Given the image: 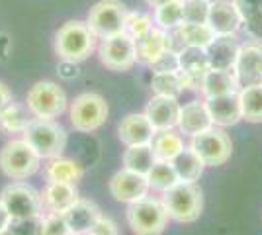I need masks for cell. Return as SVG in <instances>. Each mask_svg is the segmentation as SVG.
<instances>
[{
	"label": "cell",
	"mask_w": 262,
	"mask_h": 235,
	"mask_svg": "<svg viewBox=\"0 0 262 235\" xmlns=\"http://www.w3.org/2000/svg\"><path fill=\"white\" fill-rule=\"evenodd\" d=\"M96 49V35L86 22L69 20L55 34V53L63 63H80Z\"/></svg>",
	"instance_id": "obj_1"
},
{
	"label": "cell",
	"mask_w": 262,
	"mask_h": 235,
	"mask_svg": "<svg viewBox=\"0 0 262 235\" xmlns=\"http://www.w3.org/2000/svg\"><path fill=\"white\" fill-rule=\"evenodd\" d=\"M161 200L168 218L178 224H192L204 212V192L196 182L178 180L172 188L163 192Z\"/></svg>",
	"instance_id": "obj_2"
},
{
	"label": "cell",
	"mask_w": 262,
	"mask_h": 235,
	"mask_svg": "<svg viewBox=\"0 0 262 235\" xmlns=\"http://www.w3.org/2000/svg\"><path fill=\"white\" fill-rule=\"evenodd\" d=\"M22 137L35 149V153L41 159H53V157L63 155L67 147L65 127L55 120L32 118V122L24 130Z\"/></svg>",
	"instance_id": "obj_3"
},
{
	"label": "cell",
	"mask_w": 262,
	"mask_h": 235,
	"mask_svg": "<svg viewBox=\"0 0 262 235\" xmlns=\"http://www.w3.org/2000/svg\"><path fill=\"white\" fill-rule=\"evenodd\" d=\"M41 167V157L26 139H12L0 151V168L12 180H26Z\"/></svg>",
	"instance_id": "obj_4"
},
{
	"label": "cell",
	"mask_w": 262,
	"mask_h": 235,
	"mask_svg": "<svg viewBox=\"0 0 262 235\" xmlns=\"http://www.w3.org/2000/svg\"><path fill=\"white\" fill-rule=\"evenodd\" d=\"M125 218L135 235H161L170 220L163 200L149 198V196L129 204Z\"/></svg>",
	"instance_id": "obj_5"
},
{
	"label": "cell",
	"mask_w": 262,
	"mask_h": 235,
	"mask_svg": "<svg viewBox=\"0 0 262 235\" xmlns=\"http://www.w3.org/2000/svg\"><path fill=\"white\" fill-rule=\"evenodd\" d=\"M26 106L33 118L55 120L67 110V94L57 82L39 80L26 94Z\"/></svg>",
	"instance_id": "obj_6"
},
{
	"label": "cell",
	"mask_w": 262,
	"mask_h": 235,
	"mask_svg": "<svg viewBox=\"0 0 262 235\" xmlns=\"http://www.w3.org/2000/svg\"><path fill=\"white\" fill-rule=\"evenodd\" d=\"M108 104L96 92L78 94L69 108L71 125L80 134H90L100 130L108 120Z\"/></svg>",
	"instance_id": "obj_7"
},
{
	"label": "cell",
	"mask_w": 262,
	"mask_h": 235,
	"mask_svg": "<svg viewBox=\"0 0 262 235\" xmlns=\"http://www.w3.org/2000/svg\"><path fill=\"white\" fill-rule=\"evenodd\" d=\"M125 20H127V8L121 0H100L88 12V28L92 34L106 39L110 35L125 32Z\"/></svg>",
	"instance_id": "obj_8"
},
{
	"label": "cell",
	"mask_w": 262,
	"mask_h": 235,
	"mask_svg": "<svg viewBox=\"0 0 262 235\" xmlns=\"http://www.w3.org/2000/svg\"><path fill=\"white\" fill-rule=\"evenodd\" d=\"M0 202L4 204L6 212L12 220H26L43 216L41 194L26 182H12L0 192Z\"/></svg>",
	"instance_id": "obj_9"
},
{
	"label": "cell",
	"mask_w": 262,
	"mask_h": 235,
	"mask_svg": "<svg viewBox=\"0 0 262 235\" xmlns=\"http://www.w3.org/2000/svg\"><path fill=\"white\" fill-rule=\"evenodd\" d=\"M190 147L202 157L206 167H221V165H225L231 159V153H233L231 137L219 125H211L206 132L194 135L192 141H190Z\"/></svg>",
	"instance_id": "obj_10"
},
{
	"label": "cell",
	"mask_w": 262,
	"mask_h": 235,
	"mask_svg": "<svg viewBox=\"0 0 262 235\" xmlns=\"http://www.w3.org/2000/svg\"><path fill=\"white\" fill-rule=\"evenodd\" d=\"M98 57L100 63L106 69H110V71H116V73L129 71L137 63L135 39L129 34H125V32L110 35V37L100 41Z\"/></svg>",
	"instance_id": "obj_11"
},
{
	"label": "cell",
	"mask_w": 262,
	"mask_h": 235,
	"mask_svg": "<svg viewBox=\"0 0 262 235\" xmlns=\"http://www.w3.org/2000/svg\"><path fill=\"white\" fill-rule=\"evenodd\" d=\"M110 194L114 196V200L123 202V204H133L137 200H143L145 196H149V180L145 175L133 173L129 168H121L118 170L112 179H110Z\"/></svg>",
	"instance_id": "obj_12"
},
{
	"label": "cell",
	"mask_w": 262,
	"mask_h": 235,
	"mask_svg": "<svg viewBox=\"0 0 262 235\" xmlns=\"http://www.w3.org/2000/svg\"><path fill=\"white\" fill-rule=\"evenodd\" d=\"M155 135H157V130L145 112L127 114L125 118H121L118 125V137L125 147L153 143Z\"/></svg>",
	"instance_id": "obj_13"
},
{
	"label": "cell",
	"mask_w": 262,
	"mask_h": 235,
	"mask_svg": "<svg viewBox=\"0 0 262 235\" xmlns=\"http://www.w3.org/2000/svg\"><path fill=\"white\" fill-rule=\"evenodd\" d=\"M208 53L204 47H188L184 45L178 51V71L188 82V90H196L202 84V78L209 71Z\"/></svg>",
	"instance_id": "obj_14"
},
{
	"label": "cell",
	"mask_w": 262,
	"mask_h": 235,
	"mask_svg": "<svg viewBox=\"0 0 262 235\" xmlns=\"http://www.w3.org/2000/svg\"><path fill=\"white\" fill-rule=\"evenodd\" d=\"M208 26L215 35H235L243 26L241 14L233 0H211L208 12Z\"/></svg>",
	"instance_id": "obj_15"
},
{
	"label": "cell",
	"mask_w": 262,
	"mask_h": 235,
	"mask_svg": "<svg viewBox=\"0 0 262 235\" xmlns=\"http://www.w3.org/2000/svg\"><path fill=\"white\" fill-rule=\"evenodd\" d=\"M206 106H208L209 118H211L213 125L229 127V125H235V123H239L243 120L239 90L237 92H229V94H223V96L206 98Z\"/></svg>",
	"instance_id": "obj_16"
},
{
	"label": "cell",
	"mask_w": 262,
	"mask_h": 235,
	"mask_svg": "<svg viewBox=\"0 0 262 235\" xmlns=\"http://www.w3.org/2000/svg\"><path fill=\"white\" fill-rule=\"evenodd\" d=\"M39 194L43 213H65L80 198L77 184L71 182H47Z\"/></svg>",
	"instance_id": "obj_17"
},
{
	"label": "cell",
	"mask_w": 262,
	"mask_h": 235,
	"mask_svg": "<svg viewBox=\"0 0 262 235\" xmlns=\"http://www.w3.org/2000/svg\"><path fill=\"white\" fill-rule=\"evenodd\" d=\"M63 216H65L69 227H71V233L84 235L88 231H92L94 225L98 224V220L102 218V210L98 208L96 202L78 198Z\"/></svg>",
	"instance_id": "obj_18"
},
{
	"label": "cell",
	"mask_w": 262,
	"mask_h": 235,
	"mask_svg": "<svg viewBox=\"0 0 262 235\" xmlns=\"http://www.w3.org/2000/svg\"><path fill=\"white\" fill-rule=\"evenodd\" d=\"M147 118L151 120L157 132L163 130H176L178 125V116H180V104L178 98H170V96H159L155 94L149 100L147 108H145Z\"/></svg>",
	"instance_id": "obj_19"
},
{
	"label": "cell",
	"mask_w": 262,
	"mask_h": 235,
	"mask_svg": "<svg viewBox=\"0 0 262 235\" xmlns=\"http://www.w3.org/2000/svg\"><path fill=\"white\" fill-rule=\"evenodd\" d=\"M168 49H174V47L170 41V35L166 34L163 28H155L153 26L147 34L135 39V55H137V61L143 65L155 63Z\"/></svg>",
	"instance_id": "obj_20"
},
{
	"label": "cell",
	"mask_w": 262,
	"mask_h": 235,
	"mask_svg": "<svg viewBox=\"0 0 262 235\" xmlns=\"http://www.w3.org/2000/svg\"><path fill=\"white\" fill-rule=\"evenodd\" d=\"M211 125H213V122L209 118L206 100H194L184 104V106H180V116H178V125L176 127H178V132L182 135L194 137V135L206 132Z\"/></svg>",
	"instance_id": "obj_21"
},
{
	"label": "cell",
	"mask_w": 262,
	"mask_h": 235,
	"mask_svg": "<svg viewBox=\"0 0 262 235\" xmlns=\"http://www.w3.org/2000/svg\"><path fill=\"white\" fill-rule=\"evenodd\" d=\"M241 45L235 35H215V39L206 47L209 67L217 71H233Z\"/></svg>",
	"instance_id": "obj_22"
},
{
	"label": "cell",
	"mask_w": 262,
	"mask_h": 235,
	"mask_svg": "<svg viewBox=\"0 0 262 235\" xmlns=\"http://www.w3.org/2000/svg\"><path fill=\"white\" fill-rule=\"evenodd\" d=\"M43 175L47 182H71V184H78L82 180V177H84V168L75 159L59 155L53 157V159H47Z\"/></svg>",
	"instance_id": "obj_23"
},
{
	"label": "cell",
	"mask_w": 262,
	"mask_h": 235,
	"mask_svg": "<svg viewBox=\"0 0 262 235\" xmlns=\"http://www.w3.org/2000/svg\"><path fill=\"white\" fill-rule=\"evenodd\" d=\"M237 80L233 71H217V69H209L208 73L202 78L200 84V92L206 98H213V96H223L229 92H237Z\"/></svg>",
	"instance_id": "obj_24"
},
{
	"label": "cell",
	"mask_w": 262,
	"mask_h": 235,
	"mask_svg": "<svg viewBox=\"0 0 262 235\" xmlns=\"http://www.w3.org/2000/svg\"><path fill=\"white\" fill-rule=\"evenodd\" d=\"M170 163L174 167L178 179L184 180V182H196V180H200V177L204 175V168H206V163L202 161V157L198 155L190 145L184 147Z\"/></svg>",
	"instance_id": "obj_25"
},
{
	"label": "cell",
	"mask_w": 262,
	"mask_h": 235,
	"mask_svg": "<svg viewBox=\"0 0 262 235\" xmlns=\"http://www.w3.org/2000/svg\"><path fill=\"white\" fill-rule=\"evenodd\" d=\"M176 32V39H180L182 47H208L213 39H215V32L208 26V22L204 24H194V22H182Z\"/></svg>",
	"instance_id": "obj_26"
},
{
	"label": "cell",
	"mask_w": 262,
	"mask_h": 235,
	"mask_svg": "<svg viewBox=\"0 0 262 235\" xmlns=\"http://www.w3.org/2000/svg\"><path fill=\"white\" fill-rule=\"evenodd\" d=\"M121 163H123V168H129L133 173H139V175L147 177L149 170L157 163V157L153 153V145L147 143V145L125 147V151L121 155Z\"/></svg>",
	"instance_id": "obj_27"
},
{
	"label": "cell",
	"mask_w": 262,
	"mask_h": 235,
	"mask_svg": "<svg viewBox=\"0 0 262 235\" xmlns=\"http://www.w3.org/2000/svg\"><path fill=\"white\" fill-rule=\"evenodd\" d=\"M151 145H153V153H155V157H157V161H166V163H170V161L186 147L182 135L176 134L174 130L157 132Z\"/></svg>",
	"instance_id": "obj_28"
},
{
	"label": "cell",
	"mask_w": 262,
	"mask_h": 235,
	"mask_svg": "<svg viewBox=\"0 0 262 235\" xmlns=\"http://www.w3.org/2000/svg\"><path fill=\"white\" fill-rule=\"evenodd\" d=\"M233 4L237 6L249 35L262 41V0H233Z\"/></svg>",
	"instance_id": "obj_29"
},
{
	"label": "cell",
	"mask_w": 262,
	"mask_h": 235,
	"mask_svg": "<svg viewBox=\"0 0 262 235\" xmlns=\"http://www.w3.org/2000/svg\"><path fill=\"white\" fill-rule=\"evenodd\" d=\"M151 89L159 96L178 98L184 90H188V82H186V78L182 77L180 71H174V73H153Z\"/></svg>",
	"instance_id": "obj_30"
},
{
	"label": "cell",
	"mask_w": 262,
	"mask_h": 235,
	"mask_svg": "<svg viewBox=\"0 0 262 235\" xmlns=\"http://www.w3.org/2000/svg\"><path fill=\"white\" fill-rule=\"evenodd\" d=\"M243 120L251 123H262V84L239 90Z\"/></svg>",
	"instance_id": "obj_31"
},
{
	"label": "cell",
	"mask_w": 262,
	"mask_h": 235,
	"mask_svg": "<svg viewBox=\"0 0 262 235\" xmlns=\"http://www.w3.org/2000/svg\"><path fill=\"white\" fill-rule=\"evenodd\" d=\"M30 110L28 106L24 108L20 104L10 102L4 110H2V118H0V127L8 134H24V130L28 127V123L32 122L30 118Z\"/></svg>",
	"instance_id": "obj_32"
},
{
	"label": "cell",
	"mask_w": 262,
	"mask_h": 235,
	"mask_svg": "<svg viewBox=\"0 0 262 235\" xmlns=\"http://www.w3.org/2000/svg\"><path fill=\"white\" fill-rule=\"evenodd\" d=\"M155 22L159 28L166 30H176L184 22V0H170L163 6L155 8Z\"/></svg>",
	"instance_id": "obj_33"
},
{
	"label": "cell",
	"mask_w": 262,
	"mask_h": 235,
	"mask_svg": "<svg viewBox=\"0 0 262 235\" xmlns=\"http://www.w3.org/2000/svg\"><path fill=\"white\" fill-rule=\"evenodd\" d=\"M147 180H149V186H151L153 190L166 192L168 188H172L180 179H178V175H176L172 163L157 161V163L153 165V168L149 170Z\"/></svg>",
	"instance_id": "obj_34"
},
{
	"label": "cell",
	"mask_w": 262,
	"mask_h": 235,
	"mask_svg": "<svg viewBox=\"0 0 262 235\" xmlns=\"http://www.w3.org/2000/svg\"><path fill=\"white\" fill-rule=\"evenodd\" d=\"M153 28V20L149 14L143 12H127V20H125V34H129L133 39L145 35Z\"/></svg>",
	"instance_id": "obj_35"
},
{
	"label": "cell",
	"mask_w": 262,
	"mask_h": 235,
	"mask_svg": "<svg viewBox=\"0 0 262 235\" xmlns=\"http://www.w3.org/2000/svg\"><path fill=\"white\" fill-rule=\"evenodd\" d=\"M41 235H73L63 213H43L41 216Z\"/></svg>",
	"instance_id": "obj_36"
},
{
	"label": "cell",
	"mask_w": 262,
	"mask_h": 235,
	"mask_svg": "<svg viewBox=\"0 0 262 235\" xmlns=\"http://www.w3.org/2000/svg\"><path fill=\"white\" fill-rule=\"evenodd\" d=\"M208 0H184V22L204 24L208 22Z\"/></svg>",
	"instance_id": "obj_37"
},
{
	"label": "cell",
	"mask_w": 262,
	"mask_h": 235,
	"mask_svg": "<svg viewBox=\"0 0 262 235\" xmlns=\"http://www.w3.org/2000/svg\"><path fill=\"white\" fill-rule=\"evenodd\" d=\"M8 229L12 231V235H41V216L26 218V220H12Z\"/></svg>",
	"instance_id": "obj_38"
},
{
	"label": "cell",
	"mask_w": 262,
	"mask_h": 235,
	"mask_svg": "<svg viewBox=\"0 0 262 235\" xmlns=\"http://www.w3.org/2000/svg\"><path fill=\"white\" fill-rule=\"evenodd\" d=\"M153 73H174L178 71V51L176 49H168L163 55L159 57L155 63L149 65Z\"/></svg>",
	"instance_id": "obj_39"
},
{
	"label": "cell",
	"mask_w": 262,
	"mask_h": 235,
	"mask_svg": "<svg viewBox=\"0 0 262 235\" xmlns=\"http://www.w3.org/2000/svg\"><path fill=\"white\" fill-rule=\"evenodd\" d=\"M96 235H120V229H118V225L114 220H110V218H100L98 224L94 225V229H92Z\"/></svg>",
	"instance_id": "obj_40"
},
{
	"label": "cell",
	"mask_w": 262,
	"mask_h": 235,
	"mask_svg": "<svg viewBox=\"0 0 262 235\" xmlns=\"http://www.w3.org/2000/svg\"><path fill=\"white\" fill-rule=\"evenodd\" d=\"M12 102V92L10 89L4 84V82H0V108H6L8 104Z\"/></svg>",
	"instance_id": "obj_41"
},
{
	"label": "cell",
	"mask_w": 262,
	"mask_h": 235,
	"mask_svg": "<svg viewBox=\"0 0 262 235\" xmlns=\"http://www.w3.org/2000/svg\"><path fill=\"white\" fill-rule=\"evenodd\" d=\"M10 222H12L10 213L6 212L4 204L0 202V231H2V229H8V227H10Z\"/></svg>",
	"instance_id": "obj_42"
},
{
	"label": "cell",
	"mask_w": 262,
	"mask_h": 235,
	"mask_svg": "<svg viewBox=\"0 0 262 235\" xmlns=\"http://www.w3.org/2000/svg\"><path fill=\"white\" fill-rule=\"evenodd\" d=\"M151 8H159V6H163V4H166V2H170V0H145Z\"/></svg>",
	"instance_id": "obj_43"
},
{
	"label": "cell",
	"mask_w": 262,
	"mask_h": 235,
	"mask_svg": "<svg viewBox=\"0 0 262 235\" xmlns=\"http://www.w3.org/2000/svg\"><path fill=\"white\" fill-rule=\"evenodd\" d=\"M0 235H12V231H10V229H2V231H0Z\"/></svg>",
	"instance_id": "obj_44"
},
{
	"label": "cell",
	"mask_w": 262,
	"mask_h": 235,
	"mask_svg": "<svg viewBox=\"0 0 262 235\" xmlns=\"http://www.w3.org/2000/svg\"><path fill=\"white\" fill-rule=\"evenodd\" d=\"M84 235H96L94 231H88V233H84Z\"/></svg>",
	"instance_id": "obj_45"
},
{
	"label": "cell",
	"mask_w": 262,
	"mask_h": 235,
	"mask_svg": "<svg viewBox=\"0 0 262 235\" xmlns=\"http://www.w3.org/2000/svg\"><path fill=\"white\" fill-rule=\"evenodd\" d=\"M2 110H4V108H0V118H2Z\"/></svg>",
	"instance_id": "obj_46"
},
{
	"label": "cell",
	"mask_w": 262,
	"mask_h": 235,
	"mask_svg": "<svg viewBox=\"0 0 262 235\" xmlns=\"http://www.w3.org/2000/svg\"><path fill=\"white\" fill-rule=\"evenodd\" d=\"M208 2H211V0H208Z\"/></svg>",
	"instance_id": "obj_47"
}]
</instances>
